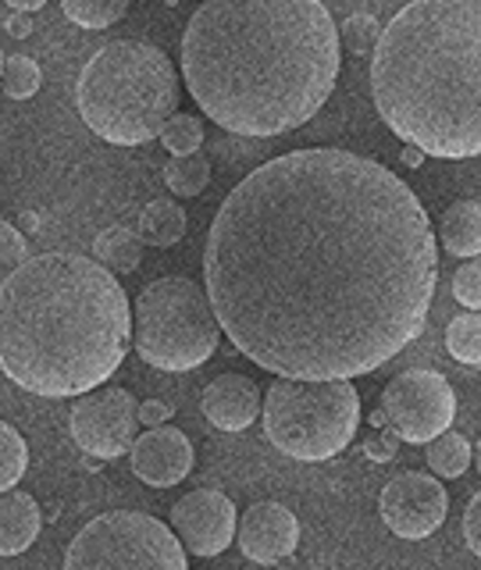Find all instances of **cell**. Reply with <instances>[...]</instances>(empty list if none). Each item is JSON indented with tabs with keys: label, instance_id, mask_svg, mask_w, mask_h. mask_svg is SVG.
Masks as SVG:
<instances>
[{
	"label": "cell",
	"instance_id": "1",
	"mask_svg": "<svg viewBox=\"0 0 481 570\" xmlns=\"http://www.w3.org/2000/svg\"><path fill=\"white\" fill-rule=\"evenodd\" d=\"M439 243L418 193L353 150H289L214 214L204 293L218 328L278 379L374 374L424 332Z\"/></svg>",
	"mask_w": 481,
	"mask_h": 570
},
{
	"label": "cell",
	"instance_id": "2",
	"mask_svg": "<svg viewBox=\"0 0 481 570\" xmlns=\"http://www.w3.org/2000/svg\"><path fill=\"white\" fill-rule=\"evenodd\" d=\"M321 0H204L183 32L196 107L236 136H282L332 97L343 61Z\"/></svg>",
	"mask_w": 481,
	"mask_h": 570
},
{
	"label": "cell",
	"instance_id": "3",
	"mask_svg": "<svg viewBox=\"0 0 481 570\" xmlns=\"http://www.w3.org/2000/svg\"><path fill=\"white\" fill-rule=\"evenodd\" d=\"M129 353V296L94 257H26L0 282V371L32 396L76 400Z\"/></svg>",
	"mask_w": 481,
	"mask_h": 570
},
{
	"label": "cell",
	"instance_id": "4",
	"mask_svg": "<svg viewBox=\"0 0 481 570\" xmlns=\"http://www.w3.org/2000/svg\"><path fill=\"white\" fill-rule=\"evenodd\" d=\"M478 32V0H414L374 43V107L424 157L463 160L481 154Z\"/></svg>",
	"mask_w": 481,
	"mask_h": 570
},
{
	"label": "cell",
	"instance_id": "5",
	"mask_svg": "<svg viewBox=\"0 0 481 570\" xmlns=\"http://www.w3.org/2000/svg\"><path fill=\"white\" fill-rule=\"evenodd\" d=\"M79 118L115 147H139L178 111V71L165 50L115 40L86 61L76 86Z\"/></svg>",
	"mask_w": 481,
	"mask_h": 570
},
{
	"label": "cell",
	"instance_id": "6",
	"mask_svg": "<svg viewBox=\"0 0 481 570\" xmlns=\"http://www.w3.org/2000/svg\"><path fill=\"white\" fill-rule=\"evenodd\" d=\"M356 428L361 396L350 379H275L264 396V435L293 460H332L353 442Z\"/></svg>",
	"mask_w": 481,
	"mask_h": 570
},
{
	"label": "cell",
	"instance_id": "7",
	"mask_svg": "<svg viewBox=\"0 0 481 570\" xmlns=\"http://www.w3.org/2000/svg\"><path fill=\"white\" fill-rule=\"evenodd\" d=\"M222 343L204 285L168 275L143 285L136 307H129V346L157 371H193L207 364Z\"/></svg>",
	"mask_w": 481,
	"mask_h": 570
},
{
	"label": "cell",
	"instance_id": "8",
	"mask_svg": "<svg viewBox=\"0 0 481 570\" xmlns=\"http://www.w3.org/2000/svg\"><path fill=\"white\" fill-rule=\"evenodd\" d=\"M65 570H189L186 549L165 521L136 510L94 517L71 539Z\"/></svg>",
	"mask_w": 481,
	"mask_h": 570
},
{
	"label": "cell",
	"instance_id": "9",
	"mask_svg": "<svg viewBox=\"0 0 481 570\" xmlns=\"http://www.w3.org/2000/svg\"><path fill=\"white\" fill-rule=\"evenodd\" d=\"M382 414L385 428L400 442L424 445L435 435L450 432L457 417V392L450 379L439 371H400L382 389Z\"/></svg>",
	"mask_w": 481,
	"mask_h": 570
},
{
	"label": "cell",
	"instance_id": "10",
	"mask_svg": "<svg viewBox=\"0 0 481 570\" xmlns=\"http://www.w3.org/2000/svg\"><path fill=\"white\" fill-rule=\"evenodd\" d=\"M71 439L97 460H115L136 439V396L129 389H94L71 406Z\"/></svg>",
	"mask_w": 481,
	"mask_h": 570
},
{
	"label": "cell",
	"instance_id": "11",
	"mask_svg": "<svg viewBox=\"0 0 481 570\" xmlns=\"http://www.w3.org/2000/svg\"><path fill=\"white\" fill-rule=\"evenodd\" d=\"M379 513L392 534H400L406 542H421L442 528L445 513H450V492L432 474L403 471L385 481Z\"/></svg>",
	"mask_w": 481,
	"mask_h": 570
},
{
	"label": "cell",
	"instance_id": "12",
	"mask_svg": "<svg viewBox=\"0 0 481 570\" xmlns=\"http://www.w3.org/2000/svg\"><path fill=\"white\" fill-rule=\"evenodd\" d=\"M236 503L225 492L196 489L171 507V534L193 557H222L236 539Z\"/></svg>",
	"mask_w": 481,
	"mask_h": 570
},
{
	"label": "cell",
	"instance_id": "13",
	"mask_svg": "<svg viewBox=\"0 0 481 570\" xmlns=\"http://www.w3.org/2000/svg\"><path fill=\"white\" fill-rule=\"evenodd\" d=\"M232 542H239L246 560L272 567L296 552L300 521L289 507L264 499V503H254L243 517H236V539Z\"/></svg>",
	"mask_w": 481,
	"mask_h": 570
},
{
	"label": "cell",
	"instance_id": "14",
	"mask_svg": "<svg viewBox=\"0 0 481 570\" xmlns=\"http://www.w3.org/2000/svg\"><path fill=\"white\" fill-rule=\"evenodd\" d=\"M193 442L186 432H178L171 424L147 428L143 435L132 439L129 445V463L132 474L150 489H171L193 471Z\"/></svg>",
	"mask_w": 481,
	"mask_h": 570
},
{
	"label": "cell",
	"instance_id": "15",
	"mask_svg": "<svg viewBox=\"0 0 481 570\" xmlns=\"http://www.w3.org/2000/svg\"><path fill=\"white\" fill-rule=\"evenodd\" d=\"M200 406H204V417L214 428H222V432H246L261 414V389L254 379H246V374L228 371L222 379L207 382Z\"/></svg>",
	"mask_w": 481,
	"mask_h": 570
},
{
	"label": "cell",
	"instance_id": "16",
	"mask_svg": "<svg viewBox=\"0 0 481 570\" xmlns=\"http://www.w3.org/2000/svg\"><path fill=\"white\" fill-rule=\"evenodd\" d=\"M43 513L29 492L8 489L0 492V557H18L26 552L36 534H40Z\"/></svg>",
	"mask_w": 481,
	"mask_h": 570
},
{
	"label": "cell",
	"instance_id": "17",
	"mask_svg": "<svg viewBox=\"0 0 481 570\" xmlns=\"http://www.w3.org/2000/svg\"><path fill=\"white\" fill-rule=\"evenodd\" d=\"M442 246L450 249V257L474 261L481 254V210L478 200H457L450 210L442 214L439 225Z\"/></svg>",
	"mask_w": 481,
	"mask_h": 570
},
{
	"label": "cell",
	"instance_id": "18",
	"mask_svg": "<svg viewBox=\"0 0 481 570\" xmlns=\"http://www.w3.org/2000/svg\"><path fill=\"white\" fill-rule=\"evenodd\" d=\"M186 210L178 207L175 200H150L139 214V228L136 239L143 246H175L178 239L186 236Z\"/></svg>",
	"mask_w": 481,
	"mask_h": 570
},
{
	"label": "cell",
	"instance_id": "19",
	"mask_svg": "<svg viewBox=\"0 0 481 570\" xmlns=\"http://www.w3.org/2000/svg\"><path fill=\"white\" fill-rule=\"evenodd\" d=\"M94 257L111 275H132L143 261V243L129 228H107L94 239Z\"/></svg>",
	"mask_w": 481,
	"mask_h": 570
},
{
	"label": "cell",
	"instance_id": "20",
	"mask_svg": "<svg viewBox=\"0 0 481 570\" xmlns=\"http://www.w3.org/2000/svg\"><path fill=\"white\" fill-rule=\"evenodd\" d=\"M165 183L175 196L193 200V196H200L210 183V160L200 150L186 157H171L165 165Z\"/></svg>",
	"mask_w": 481,
	"mask_h": 570
},
{
	"label": "cell",
	"instance_id": "21",
	"mask_svg": "<svg viewBox=\"0 0 481 570\" xmlns=\"http://www.w3.org/2000/svg\"><path fill=\"white\" fill-rule=\"evenodd\" d=\"M428 445V463H432V471L439 478H460V474H468L471 468V442L457 435V432H442L435 435L432 442H424Z\"/></svg>",
	"mask_w": 481,
	"mask_h": 570
},
{
	"label": "cell",
	"instance_id": "22",
	"mask_svg": "<svg viewBox=\"0 0 481 570\" xmlns=\"http://www.w3.org/2000/svg\"><path fill=\"white\" fill-rule=\"evenodd\" d=\"M445 350H450L453 361L478 367L481 364V321L474 311L457 314L445 328Z\"/></svg>",
	"mask_w": 481,
	"mask_h": 570
},
{
	"label": "cell",
	"instance_id": "23",
	"mask_svg": "<svg viewBox=\"0 0 481 570\" xmlns=\"http://www.w3.org/2000/svg\"><path fill=\"white\" fill-rule=\"evenodd\" d=\"M65 14L82 29H107L125 18L129 0H61Z\"/></svg>",
	"mask_w": 481,
	"mask_h": 570
},
{
	"label": "cell",
	"instance_id": "24",
	"mask_svg": "<svg viewBox=\"0 0 481 570\" xmlns=\"http://www.w3.org/2000/svg\"><path fill=\"white\" fill-rule=\"evenodd\" d=\"M29 468V445L18 435V428H11L8 421H0V492L14 489L22 481Z\"/></svg>",
	"mask_w": 481,
	"mask_h": 570
},
{
	"label": "cell",
	"instance_id": "25",
	"mask_svg": "<svg viewBox=\"0 0 481 570\" xmlns=\"http://www.w3.org/2000/svg\"><path fill=\"white\" fill-rule=\"evenodd\" d=\"M160 142H165V150H171L175 157H186V154H196L204 147V121L196 115H183L175 111L165 125H160Z\"/></svg>",
	"mask_w": 481,
	"mask_h": 570
},
{
	"label": "cell",
	"instance_id": "26",
	"mask_svg": "<svg viewBox=\"0 0 481 570\" xmlns=\"http://www.w3.org/2000/svg\"><path fill=\"white\" fill-rule=\"evenodd\" d=\"M0 86H4V94L11 100H29L40 94L43 86V71L40 65H36L32 58H4V68H0Z\"/></svg>",
	"mask_w": 481,
	"mask_h": 570
},
{
	"label": "cell",
	"instance_id": "27",
	"mask_svg": "<svg viewBox=\"0 0 481 570\" xmlns=\"http://www.w3.org/2000/svg\"><path fill=\"white\" fill-rule=\"evenodd\" d=\"M379 36H382V26L374 14H350L343 29H338V43H346L353 53H367L379 43Z\"/></svg>",
	"mask_w": 481,
	"mask_h": 570
},
{
	"label": "cell",
	"instance_id": "28",
	"mask_svg": "<svg viewBox=\"0 0 481 570\" xmlns=\"http://www.w3.org/2000/svg\"><path fill=\"white\" fill-rule=\"evenodd\" d=\"M26 257H29L26 236H22V232H18L11 222L0 218V282H4Z\"/></svg>",
	"mask_w": 481,
	"mask_h": 570
},
{
	"label": "cell",
	"instance_id": "29",
	"mask_svg": "<svg viewBox=\"0 0 481 570\" xmlns=\"http://www.w3.org/2000/svg\"><path fill=\"white\" fill-rule=\"evenodd\" d=\"M453 296L460 307H468V311H478L481 307V267L478 261H468L463 267H457V275H453Z\"/></svg>",
	"mask_w": 481,
	"mask_h": 570
},
{
	"label": "cell",
	"instance_id": "30",
	"mask_svg": "<svg viewBox=\"0 0 481 570\" xmlns=\"http://www.w3.org/2000/svg\"><path fill=\"white\" fill-rule=\"evenodd\" d=\"M396 453H400V439L389 432H374L367 442H364V456L367 460H374V463H389V460H396Z\"/></svg>",
	"mask_w": 481,
	"mask_h": 570
},
{
	"label": "cell",
	"instance_id": "31",
	"mask_svg": "<svg viewBox=\"0 0 481 570\" xmlns=\"http://www.w3.org/2000/svg\"><path fill=\"white\" fill-rule=\"evenodd\" d=\"M171 417H175V403L171 400H143L136 406V424L157 428V424H168Z\"/></svg>",
	"mask_w": 481,
	"mask_h": 570
},
{
	"label": "cell",
	"instance_id": "32",
	"mask_svg": "<svg viewBox=\"0 0 481 570\" xmlns=\"http://www.w3.org/2000/svg\"><path fill=\"white\" fill-rule=\"evenodd\" d=\"M463 542H468V549L481 552V495H471L468 499V510H463Z\"/></svg>",
	"mask_w": 481,
	"mask_h": 570
},
{
	"label": "cell",
	"instance_id": "33",
	"mask_svg": "<svg viewBox=\"0 0 481 570\" xmlns=\"http://www.w3.org/2000/svg\"><path fill=\"white\" fill-rule=\"evenodd\" d=\"M4 29L14 36V40H26V36L36 29V26H32V14H26V11H11V14H8V22H4Z\"/></svg>",
	"mask_w": 481,
	"mask_h": 570
},
{
	"label": "cell",
	"instance_id": "34",
	"mask_svg": "<svg viewBox=\"0 0 481 570\" xmlns=\"http://www.w3.org/2000/svg\"><path fill=\"white\" fill-rule=\"evenodd\" d=\"M11 4V11H26V14H32V11H40L47 0H8Z\"/></svg>",
	"mask_w": 481,
	"mask_h": 570
},
{
	"label": "cell",
	"instance_id": "35",
	"mask_svg": "<svg viewBox=\"0 0 481 570\" xmlns=\"http://www.w3.org/2000/svg\"><path fill=\"white\" fill-rule=\"evenodd\" d=\"M421 160H424V154L418 147H403V165L406 168H421Z\"/></svg>",
	"mask_w": 481,
	"mask_h": 570
},
{
	"label": "cell",
	"instance_id": "36",
	"mask_svg": "<svg viewBox=\"0 0 481 570\" xmlns=\"http://www.w3.org/2000/svg\"><path fill=\"white\" fill-rule=\"evenodd\" d=\"M371 428H374V432H385V414H382V410H374V414H371Z\"/></svg>",
	"mask_w": 481,
	"mask_h": 570
},
{
	"label": "cell",
	"instance_id": "37",
	"mask_svg": "<svg viewBox=\"0 0 481 570\" xmlns=\"http://www.w3.org/2000/svg\"><path fill=\"white\" fill-rule=\"evenodd\" d=\"M0 68H4V50H0Z\"/></svg>",
	"mask_w": 481,
	"mask_h": 570
}]
</instances>
